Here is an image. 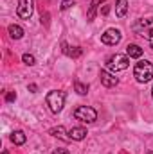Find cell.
Returning <instances> with one entry per match:
<instances>
[{"mask_svg":"<svg viewBox=\"0 0 153 154\" xmlns=\"http://www.w3.org/2000/svg\"><path fill=\"white\" fill-rule=\"evenodd\" d=\"M101 13H103V14H108V13H110V5H105V7L101 9Z\"/></svg>","mask_w":153,"mask_h":154,"instance_id":"obj_22","label":"cell"},{"mask_svg":"<svg viewBox=\"0 0 153 154\" xmlns=\"http://www.w3.org/2000/svg\"><path fill=\"white\" fill-rule=\"evenodd\" d=\"M128 13V0H115V14L119 18H124Z\"/></svg>","mask_w":153,"mask_h":154,"instance_id":"obj_13","label":"cell"},{"mask_svg":"<svg viewBox=\"0 0 153 154\" xmlns=\"http://www.w3.org/2000/svg\"><path fill=\"white\" fill-rule=\"evenodd\" d=\"M9 36L13 39H20V38H24V29L20 27V25H9Z\"/></svg>","mask_w":153,"mask_h":154,"instance_id":"obj_16","label":"cell"},{"mask_svg":"<svg viewBox=\"0 0 153 154\" xmlns=\"http://www.w3.org/2000/svg\"><path fill=\"white\" fill-rule=\"evenodd\" d=\"M74 118L79 122H85V124H92L97 120V111L90 106H77L74 109Z\"/></svg>","mask_w":153,"mask_h":154,"instance_id":"obj_4","label":"cell"},{"mask_svg":"<svg viewBox=\"0 0 153 154\" xmlns=\"http://www.w3.org/2000/svg\"><path fill=\"white\" fill-rule=\"evenodd\" d=\"M72 5H74V0H63L61 5H60V9H61V11H67V9L72 7Z\"/></svg>","mask_w":153,"mask_h":154,"instance_id":"obj_19","label":"cell"},{"mask_svg":"<svg viewBox=\"0 0 153 154\" xmlns=\"http://www.w3.org/2000/svg\"><path fill=\"white\" fill-rule=\"evenodd\" d=\"M33 11H34V2L33 0H20L18 2V7H16V13L22 20H29L33 16Z\"/></svg>","mask_w":153,"mask_h":154,"instance_id":"obj_6","label":"cell"},{"mask_svg":"<svg viewBox=\"0 0 153 154\" xmlns=\"http://www.w3.org/2000/svg\"><path fill=\"white\" fill-rule=\"evenodd\" d=\"M151 48H153V43H151Z\"/></svg>","mask_w":153,"mask_h":154,"instance_id":"obj_27","label":"cell"},{"mask_svg":"<svg viewBox=\"0 0 153 154\" xmlns=\"http://www.w3.org/2000/svg\"><path fill=\"white\" fill-rule=\"evenodd\" d=\"M22 61H24L27 66L36 65V59H34V56H33V54H24V56H22Z\"/></svg>","mask_w":153,"mask_h":154,"instance_id":"obj_18","label":"cell"},{"mask_svg":"<svg viewBox=\"0 0 153 154\" xmlns=\"http://www.w3.org/2000/svg\"><path fill=\"white\" fill-rule=\"evenodd\" d=\"M121 38H122V34L119 29H108V31H105V34H101V41L110 47H115L121 41Z\"/></svg>","mask_w":153,"mask_h":154,"instance_id":"obj_7","label":"cell"},{"mask_svg":"<svg viewBox=\"0 0 153 154\" xmlns=\"http://www.w3.org/2000/svg\"><path fill=\"white\" fill-rule=\"evenodd\" d=\"M63 52L69 56V57H79L81 54H83V50H81V47H69L67 43H63Z\"/></svg>","mask_w":153,"mask_h":154,"instance_id":"obj_15","label":"cell"},{"mask_svg":"<svg viewBox=\"0 0 153 154\" xmlns=\"http://www.w3.org/2000/svg\"><path fill=\"white\" fill-rule=\"evenodd\" d=\"M52 154H70V152H69L67 149H56V151H54Z\"/></svg>","mask_w":153,"mask_h":154,"instance_id":"obj_21","label":"cell"},{"mask_svg":"<svg viewBox=\"0 0 153 154\" xmlns=\"http://www.w3.org/2000/svg\"><path fill=\"white\" fill-rule=\"evenodd\" d=\"M86 129L85 127H72L70 131H69V138L72 140V142H81V140H85L86 138Z\"/></svg>","mask_w":153,"mask_h":154,"instance_id":"obj_9","label":"cell"},{"mask_svg":"<svg viewBox=\"0 0 153 154\" xmlns=\"http://www.w3.org/2000/svg\"><path fill=\"white\" fill-rule=\"evenodd\" d=\"M5 100H7V102H13V100H16V93H15V91H9V93L5 95Z\"/></svg>","mask_w":153,"mask_h":154,"instance_id":"obj_20","label":"cell"},{"mask_svg":"<svg viewBox=\"0 0 153 154\" xmlns=\"http://www.w3.org/2000/svg\"><path fill=\"white\" fill-rule=\"evenodd\" d=\"M133 75L137 79V82H141V84L150 82L153 79V63L146 61V59L139 61V63L135 65V68H133Z\"/></svg>","mask_w":153,"mask_h":154,"instance_id":"obj_1","label":"cell"},{"mask_svg":"<svg viewBox=\"0 0 153 154\" xmlns=\"http://www.w3.org/2000/svg\"><path fill=\"white\" fill-rule=\"evenodd\" d=\"M142 48L139 47V45H135V43H130L128 47H126V56L128 57H133V59H139L141 56H142Z\"/></svg>","mask_w":153,"mask_h":154,"instance_id":"obj_11","label":"cell"},{"mask_svg":"<svg viewBox=\"0 0 153 154\" xmlns=\"http://www.w3.org/2000/svg\"><path fill=\"white\" fill-rule=\"evenodd\" d=\"M133 31H137L142 38L153 39V18H141L137 20V23L133 25Z\"/></svg>","mask_w":153,"mask_h":154,"instance_id":"obj_5","label":"cell"},{"mask_svg":"<svg viewBox=\"0 0 153 154\" xmlns=\"http://www.w3.org/2000/svg\"><path fill=\"white\" fill-rule=\"evenodd\" d=\"M105 0H92L90 5H88V11H86V22H92L96 18V13L99 9V4H103Z\"/></svg>","mask_w":153,"mask_h":154,"instance_id":"obj_12","label":"cell"},{"mask_svg":"<svg viewBox=\"0 0 153 154\" xmlns=\"http://www.w3.org/2000/svg\"><path fill=\"white\" fill-rule=\"evenodd\" d=\"M74 90H76L79 95H86V93H88V84H83V82L76 81V82H74Z\"/></svg>","mask_w":153,"mask_h":154,"instance_id":"obj_17","label":"cell"},{"mask_svg":"<svg viewBox=\"0 0 153 154\" xmlns=\"http://www.w3.org/2000/svg\"><path fill=\"white\" fill-rule=\"evenodd\" d=\"M36 90H38V86H36V84H29V91H33V93H34Z\"/></svg>","mask_w":153,"mask_h":154,"instance_id":"obj_23","label":"cell"},{"mask_svg":"<svg viewBox=\"0 0 153 154\" xmlns=\"http://www.w3.org/2000/svg\"><path fill=\"white\" fill-rule=\"evenodd\" d=\"M2 154H9V152H7V151H2Z\"/></svg>","mask_w":153,"mask_h":154,"instance_id":"obj_24","label":"cell"},{"mask_svg":"<svg viewBox=\"0 0 153 154\" xmlns=\"http://www.w3.org/2000/svg\"><path fill=\"white\" fill-rule=\"evenodd\" d=\"M106 66H108V70H110L112 74H117V72H122V70H126V68L130 66V59H128V56L115 54V56H112V57L106 61Z\"/></svg>","mask_w":153,"mask_h":154,"instance_id":"obj_3","label":"cell"},{"mask_svg":"<svg viewBox=\"0 0 153 154\" xmlns=\"http://www.w3.org/2000/svg\"><path fill=\"white\" fill-rule=\"evenodd\" d=\"M45 102H47L49 109H50L52 113L58 115V113L63 109V106H65V91H60V90H52V91H49Z\"/></svg>","mask_w":153,"mask_h":154,"instance_id":"obj_2","label":"cell"},{"mask_svg":"<svg viewBox=\"0 0 153 154\" xmlns=\"http://www.w3.org/2000/svg\"><path fill=\"white\" fill-rule=\"evenodd\" d=\"M25 140H27V136H25L24 131H13V133H11V142H13L15 145H24Z\"/></svg>","mask_w":153,"mask_h":154,"instance_id":"obj_14","label":"cell"},{"mask_svg":"<svg viewBox=\"0 0 153 154\" xmlns=\"http://www.w3.org/2000/svg\"><path fill=\"white\" fill-rule=\"evenodd\" d=\"M49 134H50V136H54V138H60V140H63V142H70V138L67 136V134H69V131H65V127H63V125H58V127L49 129Z\"/></svg>","mask_w":153,"mask_h":154,"instance_id":"obj_10","label":"cell"},{"mask_svg":"<svg viewBox=\"0 0 153 154\" xmlns=\"http://www.w3.org/2000/svg\"><path fill=\"white\" fill-rule=\"evenodd\" d=\"M151 97H153V88H151Z\"/></svg>","mask_w":153,"mask_h":154,"instance_id":"obj_26","label":"cell"},{"mask_svg":"<svg viewBox=\"0 0 153 154\" xmlns=\"http://www.w3.org/2000/svg\"><path fill=\"white\" fill-rule=\"evenodd\" d=\"M99 79H101V84L105 88H114L119 84V79L112 74V72H106V70H101L99 72Z\"/></svg>","mask_w":153,"mask_h":154,"instance_id":"obj_8","label":"cell"},{"mask_svg":"<svg viewBox=\"0 0 153 154\" xmlns=\"http://www.w3.org/2000/svg\"><path fill=\"white\" fill-rule=\"evenodd\" d=\"M148 154H153V151H150V152H148Z\"/></svg>","mask_w":153,"mask_h":154,"instance_id":"obj_25","label":"cell"}]
</instances>
